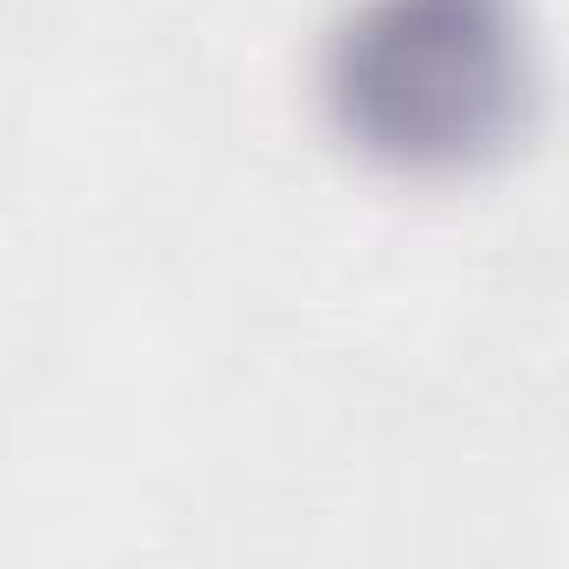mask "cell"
<instances>
[{
    "mask_svg": "<svg viewBox=\"0 0 569 569\" xmlns=\"http://www.w3.org/2000/svg\"><path fill=\"white\" fill-rule=\"evenodd\" d=\"M536 94L522 0H349L322 101L336 134L396 174H469L496 161Z\"/></svg>",
    "mask_w": 569,
    "mask_h": 569,
    "instance_id": "1",
    "label": "cell"
}]
</instances>
